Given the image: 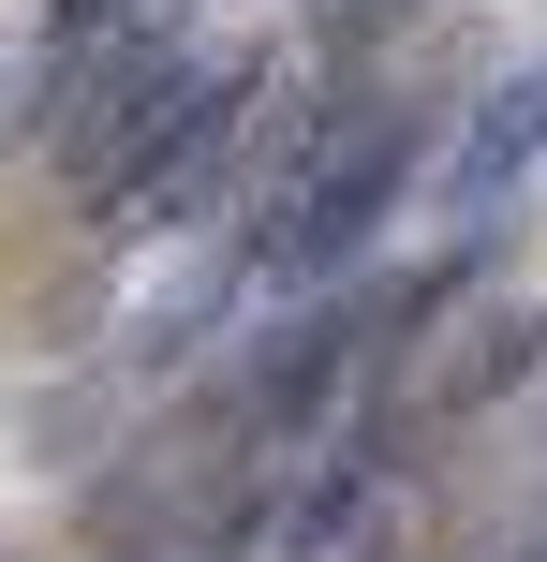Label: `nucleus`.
Masks as SVG:
<instances>
[{"label":"nucleus","instance_id":"nucleus-1","mask_svg":"<svg viewBox=\"0 0 547 562\" xmlns=\"http://www.w3.org/2000/svg\"><path fill=\"white\" fill-rule=\"evenodd\" d=\"M400 178H414V119L400 104H355V119H326V134H296L282 164H266V193H252L266 207V223H252V267L266 281H341L385 237Z\"/></svg>","mask_w":547,"mask_h":562},{"label":"nucleus","instance_id":"nucleus-2","mask_svg":"<svg viewBox=\"0 0 547 562\" xmlns=\"http://www.w3.org/2000/svg\"><path fill=\"white\" fill-rule=\"evenodd\" d=\"M75 59H89V104L59 119V164H75L89 193H118V178H134L148 148L178 134V104H193V89H207V59L178 45L163 15H134V30H104V45H75Z\"/></svg>","mask_w":547,"mask_h":562},{"label":"nucleus","instance_id":"nucleus-3","mask_svg":"<svg viewBox=\"0 0 547 562\" xmlns=\"http://www.w3.org/2000/svg\"><path fill=\"white\" fill-rule=\"evenodd\" d=\"M252 89H266L252 59H207V89L178 104V134H163V148H148V164L104 193V223H193V207L223 193V164H237V119H252Z\"/></svg>","mask_w":547,"mask_h":562},{"label":"nucleus","instance_id":"nucleus-4","mask_svg":"<svg viewBox=\"0 0 547 562\" xmlns=\"http://www.w3.org/2000/svg\"><path fill=\"white\" fill-rule=\"evenodd\" d=\"M533 356H547V311H533V296H474L459 326L414 356V385L385 400V415H414V429H430V415H474V400H503Z\"/></svg>","mask_w":547,"mask_h":562},{"label":"nucleus","instance_id":"nucleus-5","mask_svg":"<svg viewBox=\"0 0 547 562\" xmlns=\"http://www.w3.org/2000/svg\"><path fill=\"white\" fill-rule=\"evenodd\" d=\"M533 148H547V75L474 89V134H459V164H444V207H459V223H489V207L533 178Z\"/></svg>","mask_w":547,"mask_h":562},{"label":"nucleus","instance_id":"nucleus-6","mask_svg":"<svg viewBox=\"0 0 547 562\" xmlns=\"http://www.w3.org/2000/svg\"><path fill=\"white\" fill-rule=\"evenodd\" d=\"M134 15H148V0H59V15H45V45L75 59V45H104V30H134Z\"/></svg>","mask_w":547,"mask_h":562}]
</instances>
